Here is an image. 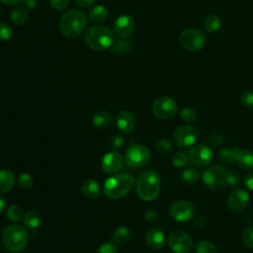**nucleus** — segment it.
I'll list each match as a JSON object with an SVG mask.
<instances>
[{"label":"nucleus","mask_w":253,"mask_h":253,"mask_svg":"<svg viewBox=\"0 0 253 253\" xmlns=\"http://www.w3.org/2000/svg\"><path fill=\"white\" fill-rule=\"evenodd\" d=\"M86 26L87 18L85 14L77 9L66 11L59 21V30L68 39L79 37L84 32Z\"/></svg>","instance_id":"nucleus-1"},{"label":"nucleus","mask_w":253,"mask_h":253,"mask_svg":"<svg viewBox=\"0 0 253 253\" xmlns=\"http://www.w3.org/2000/svg\"><path fill=\"white\" fill-rule=\"evenodd\" d=\"M161 187L160 176L153 170L144 171L136 181L135 191L137 196L145 202L156 199Z\"/></svg>","instance_id":"nucleus-2"},{"label":"nucleus","mask_w":253,"mask_h":253,"mask_svg":"<svg viewBox=\"0 0 253 253\" xmlns=\"http://www.w3.org/2000/svg\"><path fill=\"white\" fill-rule=\"evenodd\" d=\"M133 184L134 178L132 175L126 173L115 174L104 182L103 192L110 199H120L131 190Z\"/></svg>","instance_id":"nucleus-3"},{"label":"nucleus","mask_w":253,"mask_h":253,"mask_svg":"<svg viewBox=\"0 0 253 253\" xmlns=\"http://www.w3.org/2000/svg\"><path fill=\"white\" fill-rule=\"evenodd\" d=\"M85 43L93 50L102 51L110 48L115 41L113 32L105 26H92L84 34Z\"/></svg>","instance_id":"nucleus-4"},{"label":"nucleus","mask_w":253,"mask_h":253,"mask_svg":"<svg viewBox=\"0 0 253 253\" xmlns=\"http://www.w3.org/2000/svg\"><path fill=\"white\" fill-rule=\"evenodd\" d=\"M2 242L9 252L19 253L23 251L28 243V233L26 228L20 224L6 226L3 230Z\"/></svg>","instance_id":"nucleus-5"},{"label":"nucleus","mask_w":253,"mask_h":253,"mask_svg":"<svg viewBox=\"0 0 253 253\" xmlns=\"http://www.w3.org/2000/svg\"><path fill=\"white\" fill-rule=\"evenodd\" d=\"M151 154L149 149L142 144L130 145L125 154V161L130 168H141L150 160Z\"/></svg>","instance_id":"nucleus-6"},{"label":"nucleus","mask_w":253,"mask_h":253,"mask_svg":"<svg viewBox=\"0 0 253 253\" xmlns=\"http://www.w3.org/2000/svg\"><path fill=\"white\" fill-rule=\"evenodd\" d=\"M226 172L225 167L220 165H212L207 168L202 175L204 184L213 190H218L226 185Z\"/></svg>","instance_id":"nucleus-7"},{"label":"nucleus","mask_w":253,"mask_h":253,"mask_svg":"<svg viewBox=\"0 0 253 253\" xmlns=\"http://www.w3.org/2000/svg\"><path fill=\"white\" fill-rule=\"evenodd\" d=\"M180 43L189 51H199L206 44L205 34L197 29H186L181 32Z\"/></svg>","instance_id":"nucleus-8"},{"label":"nucleus","mask_w":253,"mask_h":253,"mask_svg":"<svg viewBox=\"0 0 253 253\" xmlns=\"http://www.w3.org/2000/svg\"><path fill=\"white\" fill-rule=\"evenodd\" d=\"M173 138L179 147L193 146L199 138V131L190 125L180 126L174 130Z\"/></svg>","instance_id":"nucleus-9"},{"label":"nucleus","mask_w":253,"mask_h":253,"mask_svg":"<svg viewBox=\"0 0 253 253\" xmlns=\"http://www.w3.org/2000/svg\"><path fill=\"white\" fill-rule=\"evenodd\" d=\"M196 209L195 206L186 200H179L174 202L170 209V216L177 221H187L195 216Z\"/></svg>","instance_id":"nucleus-10"},{"label":"nucleus","mask_w":253,"mask_h":253,"mask_svg":"<svg viewBox=\"0 0 253 253\" xmlns=\"http://www.w3.org/2000/svg\"><path fill=\"white\" fill-rule=\"evenodd\" d=\"M192 244L191 236L185 231L175 230L168 236V245L174 253H189Z\"/></svg>","instance_id":"nucleus-11"},{"label":"nucleus","mask_w":253,"mask_h":253,"mask_svg":"<svg viewBox=\"0 0 253 253\" xmlns=\"http://www.w3.org/2000/svg\"><path fill=\"white\" fill-rule=\"evenodd\" d=\"M177 112V104L171 97L163 96L152 104V113L159 119H170Z\"/></svg>","instance_id":"nucleus-12"},{"label":"nucleus","mask_w":253,"mask_h":253,"mask_svg":"<svg viewBox=\"0 0 253 253\" xmlns=\"http://www.w3.org/2000/svg\"><path fill=\"white\" fill-rule=\"evenodd\" d=\"M189 158L195 165L207 166L212 160V151L205 144H196L190 149Z\"/></svg>","instance_id":"nucleus-13"},{"label":"nucleus","mask_w":253,"mask_h":253,"mask_svg":"<svg viewBox=\"0 0 253 253\" xmlns=\"http://www.w3.org/2000/svg\"><path fill=\"white\" fill-rule=\"evenodd\" d=\"M113 29L117 36L126 39L133 34L135 30V22L129 15H121L114 22Z\"/></svg>","instance_id":"nucleus-14"},{"label":"nucleus","mask_w":253,"mask_h":253,"mask_svg":"<svg viewBox=\"0 0 253 253\" xmlns=\"http://www.w3.org/2000/svg\"><path fill=\"white\" fill-rule=\"evenodd\" d=\"M123 155L117 151L106 153L101 161V168L107 174H116L123 167Z\"/></svg>","instance_id":"nucleus-15"},{"label":"nucleus","mask_w":253,"mask_h":253,"mask_svg":"<svg viewBox=\"0 0 253 253\" xmlns=\"http://www.w3.org/2000/svg\"><path fill=\"white\" fill-rule=\"evenodd\" d=\"M249 195L246 191L242 189H235L232 191L228 197L227 204L232 211H242L249 203Z\"/></svg>","instance_id":"nucleus-16"},{"label":"nucleus","mask_w":253,"mask_h":253,"mask_svg":"<svg viewBox=\"0 0 253 253\" xmlns=\"http://www.w3.org/2000/svg\"><path fill=\"white\" fill-rule=\"evenodd\" d=\"M116 124L118 129L122 133H129L133 130L135 126V118L129 111H122L118 114L116 119Z\"/></svg>","instance_id":"nucleus-17"},{"label":"nucleus","mask_w":253,"mask_h":253,"mask_svg":"<svg viewBox=\"0 0 253 253\" xmlns=\"http://www.w3.org/2000/svg\"><path fill=\"white\" fill-rule=\"evenodd\" d=\"M145 242L151 250H160L165 243L164 232L158 227L150 228L145 234Z\"/></svg>","instance_id":"nucleus-18"},{"label":"nucleus","mask_w":253,"mask_h":253,"mask_svg":"<svg viewBox=\"0 0 253 253\" xmlns=\"http://www.w3.org/2000/svg\"><path fill=\"white\" fill-rule=\"evenodd\" d=\"M94 126L99 129H107L113 126L114 118L110 112L99 111L94 114L92 118Z\"/></svg>","instance_id":"nucleus-19"},{"label":"nucleus","mask_w":253,"mask_h":253,"mask_svg":"<svg viewBox=\"0 0 253 253\" xmlns=\"http://www.w3.org/2000/svg\"><path fill=\"white\" fill-rule=\"evenodd\" d=\"M81 192L89 199H96L100 195V185L96 180L87 178L81 184Z\"/></svg>","instance_id":"nucleus-20"},{"label":"nucleus","mask_w":253,"mask_h":253,"mask_svg":"<svg viewBox=\"0 0 253 253\" xmlns=\"http://www.w3.org/2000/svg\"><path fill=\"white\" fill-rule=\"evenodd\" d=\"M236 164L244 170H253V151L239 149L235 159Z\"/></svg>","instance_id":"nucleus-21"},{"label":"nucleus","mask_w":253,"mask_h":253,"mask_svg":"<svg viewBox=\"0 0 253 253\" xmlns=\"http://www.w3.org/2000/svg\"><path fill=\"white\" fill-rule=\"evenodd\" d=\"M15 184V176L8 169H0V193L9 192Z\"/></svg>","instance_id":"nucleus-22"},{"label":"nucleus","mask_w":253,"mask_h":253,"mask_svg":"<svg viewBox=\"0 0 253 253\" xmlns=\"http://www.w3.org/2000/svg\"><path fill=\"white\" fill-rule=\"evenodd\" d=\"M110 48H111L112 54H114L116 56L126 55V53H128L130 51L131 43L126 40H123V38H122V39L115 40Z\"/></svg>","instance_id":"nucleus-23"},{"label":"nucleus","mask_w":253,"mask_h":253,"mask_svg":"<svg viewBox=\"0 0 253 253\" xmlns=\"http://www.w3.org/2000/svg\"><path fill=\"white\" fill-rule=\"evenodd\" d=\"M28 17H29L28 9L24 6H19L14 8L10 14V20L12 21L13 24L17 26L24 25L27 22Z\"/></svg>","instance_id":"nucleus-24"},{"label":"nucleus","mask_w":253,"mask_h":253,"mask_svg":"<svg viewBox=\"0 0 253 253\" xmlns=\"http://www.w3.org/2000/svg\"><path fill=\"white\" fill-rule=\"evenodd\" d=\"M109 15L108 10L102 6V5H97L94 6L90 11H89V19L93 22V23H103L104 21L107 20Z\"/></svg>","instance_id":"nucleus-25"},{"label":"nucleus","mask_w":253,"mask_h":253,"mask_svg":"<svg viewBox=\"0 0 253 253\" xmlns=\"http://www.w3.org/2000/svg\"><path fill=\"white\" fill-rule=\"evenodd\" d=\"M131 237V231L128 227L122 225L119 226L113 233L112 239L117 244H125L126 243Z\"/></svg>","instance_id":"nucleus-26"},{"label":"nucleus","mask_w":253,"mask_h":253,"mask_svg":"<svg viewBox=\"0 0 253 253\" xmlns=\"http://www.w3.org/2000/svg\"><path fill=\"white\" fill-rule=\"evenodd\" d=\"M23 222L24 225L30 229H37L41 225L42 218L41 215L35 211H30L25 213L23 217Z\"/></svg>","instance_id":"nucleus-27"},{"label":"nucleus","mask_w":253,"mask_h":253,"mask_svg":"<svg viewBox=\"0 0 253 253\" xmlns=\"http://www.w3.org/2000/svg\"><path fill=\"white\" fill-rule=\"evenodd\" d=\"M204 27L208 33H215L221 27V19L215 14H211L205 19Z\"/></svg>","instance_id":"nucleus-28"},{"label":"nucleus","mask_w":253,"mask_h":253,"mask_svg":"<svg viewBox=\"0 0 253 253\" xmlns=\"http://www.w3.org/2000/svg\"><path fill=\"white\" fill-rule=\"evenodd\" d=\"M237 147H231V148H222L218 152V159L221 160L224 163L227 164H232L235 162L236 159V154L238 152Z\"/></svg>","instance_id":"nucleus-29"},{"label":"nucleus","mask_w":253,"mask_h":253,"mask_svg":"<svg viewBox=\"0 0 253 253\" xmlns=\"http://www.w3.org/2000/svg\"><path fill=\"white\" fill-rule=\"evenodd\" d=\"M199 177H200L199 171L193 167H189V168L183 170L180 175L181 180L186 184L196 183L199 180Z\"/></svg>","instance_id":"nucleus-30"},{"label":"nucleus","mask_w":253,"mask_h":253,"mask_svg":"<svg viewBox=\"0 0 253 253\" xmlns=\"http://www.w3.org/2000/svg\"><path fill=\"white\" fill-rule=\"evenodd\" d=\"M6 215L8 217V219L10 221H14V222H17V221H20L21 219H23L24 217V211H23V209L20 207V206H17V205H13V206H10L7 210V212H6Z\"/></svg>","instance_id":"nucleus-31"},{"label":"nucleus","mask_w":253,"mask_h":253,"mask_svg":"<svg viewBox=\"0 0 253 253\" xmlns=\"http://www.w3.org/2000/svg\"><path fill=\"white\" fill-rule=\"evenodd\" d=\"M196 253H217V249L211 241L200 240L196 244Z\"/></svg>","instance_id":"nucleus-32"},{"label":"nucleus","mask_w":253,"mask_h":253,"mask_svg":"<svg viewBox=\"0 0 253 253\" xmlns=\"http://www.w3.org/2000/svg\"><path fill=\"white\" fill-rule=\"evenodd\" d=\"M155 149L161 155L170 154L173 150L172 143L165 138H160L155 142Z\"/></svg>","instance_id":"nucleus-33"},{"label":"nucleus","mask_w":253,"mask_h":253,"mask_svg":"<svg viewBox=\"0 0 253 253\" xmlns=\"http://www.w3.org/2000/svg\"><path fill=\"white\" fill-rule=\"evenodd\" d=\"M189 160V155L185 151H178L172 156V164L176 168L184 167Z\"/></svg>","instance_id":"nucleus-34"},{"label":"nucleus","mask_w":253,"mask_h":253,"mask_svg":"<svg viewBox=\"0 0 253 253\" xmlns=\"http://www.w3.org/2000/svg\"><path fill=\"white\" fill-rule=\"evenodd\" d=\"M180 118L182 121L188 124L195 123L198 119L197 112L192 108H184L180 111Z\"/></svg>","instance_id":"nucleus-35"},{"label":"nucleus","mask_w":253,"mask_h":253,"mask_svg":"<svg viewBox=\"0 0 253 253\" xmlns=\"http://www.w3.org/2000/svg\"><path fill=\"white\" fill-rule=\"evenodd\" d=\"M242 242L248 249H253V225H248L242 234Z\"/></svg>","instance_id":"nucleus-36"},{"label":"nucleus","mask_w":253,"mask_h":253,"mask_svg":"<svg viewBox=\"0 0 253 253\" xmlns=\"http://www.w3.org/2000/svg\"><path fill=\"white\" fill-rule=\"evenodd\" d=\"M18 183L23 189H31L34 185V179L29 173H22L18 177Z\"/></svg>","instance_id":"nucleus-37"},{"label":"nucleus","mask_w":253,"mask_h":253,"mask_svg":"<svg viewBox=\"0 0 253 253\" xmlns=\"http://www.w3.org/2000/svg\"><path fill=\"white\" fill-rule=\"evenodd\" d=\"M240 183L239 174L235 170H228L226 172V185L230 187H237Z\"/></svg>","instance_id":"nucleus-38"},{"label":"nucleus","mask_w":253,"mask_h":253,"mask_svg":"<svg viewBox=\"0 0 253 253\" xmlns=\"http://www.w3.org/2000/svg\"><path fill=\"white\" fill-rule=\"evenodd\" d=\"M13 37V31L11 27L5 23H0V41L8 42Z\"/></svg>","instance_id":"nucleus-39"},{"label":"nucleus","mask_w":253,"mask_h":253,"mask_svg":"<svg viewBox=\"0 0 253 253\" xmlns=\"http://www.w3.org/2000/svg\"><path fill=\"white\" fill-rule=\"evenodd\" d=\"M241 103L247 108H253V91L247 90L241 95Z\"/></svg>","instance_id":"nucleus-40"},{"label":"nucleus","mask_w":253,"mask_h":253,"mask_svg":"<svg viewBox=\"0 0 253 253\" xmlns=\"http://www.w3.org/2000/svg\"><path fill=\"white\" fill-rule=\"evenodd\" d=\"M144 218L147 222L155 224L159 221V213L154 210H147L144 212Z\"/></svg>","instance_id":"nucleus-41"},{"label":"nucleus","mask_w":253,"mask_h":253,"mask_svg":"<svg viewBox=\"0 0 253 253\" xmlns=\"http://www.w3.org/2000/svg\"><path fill=\"white\" fill-rule=\"evenodd\" d=\"M108 144H109V147L112 148V149L121 148L123 146V144H124V138L121 135H113L110 138Z\"/></svg>","instance_id":"nucleus-42"},{"label":"nucleus","mask_w":253,"mask_h":253,"mask_svg":"<svg viewBox=\"0 0 253 253\" xmlns=\"http://www.w3.org/2000/svg\"><path fill=\"white\" fill-rule=\"evenodd\" d=\"M96 253H119V251L113 243H104L98 247Z\"/></svg>","instance_id":"nucleus-43"},{"label":"nucleus","mask_w":253,"mask_h":253,"mask_svg":"<svg viewBox=\"0 0 253 253\" xmlns=\"http://www.w3.org/2000/svg\"><path fill=\"white\" fill-rule=\"evenodd\" d=\"M51 7L57 11L65 10L69 4V0H49Z\"/></svg>","instance_id":"nucleus-44"},{"label":"nucleus","mask_w":253,"mask_h":253,"mask_svg":"<svg viewBox=\"0 0 253 253\" xmlns=\"http://www.w3.org/2000/svg\"><path fill=\"white\" fill-rule=\"evenodd\" d=\"M210 143H211L212 146H214V147H216V146L222 144V143H223V138H222L221 134L218 133V132L212 133V135L210 137Z\"/></svg>","instance_id":"nucleus-45"},{"label":"nucleus","mask_w":253,"mask_h":253,"mask_svg":"<svg viewBox=\"0 0 253 253\" xmlns=\"http://www.w3.org/2000/svg\"><path fill=\"white\" fill-rule=\"evenodd\" d=\"M244 184L245 187L251 191H253V172L248 173L245 177H244Z\"/></svg>","instance_id":"nucleus-46"},{"label":"nucleus","mask_w":253,"mask_h":253,"mask_svg":"<svg viewBox=\"0 0 253 253\" xmlns=\"http://www.w3.org/2000/svg\"><path fill=\"white\" fill-rule=\"evenodd\" d=\"M94 2H95V0H75L76 5L79 8H83V9L91 7L94 4Z\"/></svg>","instance_id":"nucleus-47"},{"label":"nucleus","mask_w":253,"mask_h":253,"mask_svg":"<svg viewBox=\"0 0 253 253\" xmlns=\"http://www.w3.org/2000/svg\"><path fill=\"white\" fill-rule=\"evenodd\" d=\"M194 222H195V224H196L197 226H199V227H205V226L207 225V219H206V217L203 216V215H198V216L195 218Z\"/></svg>","instance_id":"nucleus-48"},{"label":"nucleus","mask_w":253,"mask_h":253,"mask_svg":"<svg viewBox=\"0 0 253 253\" xmlns=\"http://www.w3.org/2000/svg\"><path fill=\"white\" fill-rule=\"evenodd\" d=\"M21 2L23 3V6L26 7L27 9H34V7L37 4L35 0H22Z\"/></svg>","instance_id":"nucleus-49"},{"label":"nucleus","mask_w":253,"mask_h":253,"mask_svg":"<svg viewBox=\"0 0 253 253\" xmlns=\"http://www.w3.org/2000/svg\"><path fill=\"white\" fill-rule=\"evenodd\" d=\"M2 3H4L5 5L8 6H12V5H17L18 3H20L22 0H0Z\"/></svg>","instance_id":"nucleus-50"},{"label":"nucleus","mask_w":253,"mask_h":253,"mask_svg":"<svg viewBox=\"0 0 253 253\" xmlns=\"http://www.w3.org/2000/svg\"><path fill=\"white\" fill-rule=\"evenodd\" d=\"M5 208H6V201H5V199L0 195V212L3 211Z\"/></svg>","instance_id":"nucleus-51"}]
</instances>
